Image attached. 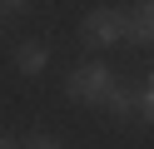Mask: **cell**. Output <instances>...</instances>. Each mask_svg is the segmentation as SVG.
<instances>
[{"mask_svg": "<svg viewBox=\"0 0 154 149\" xmlns=\"http://www.w3.org/2000/svg\"><path fill=\"white\" fill-rule=\"evenodd\" d=\"M114 85H119V75H114L104 60H85V65H75L70 75H65V95H70L75 104H90V109H100Z\"/></svg>", "mask_w": 154, "mask_h": 149, "instance_id": "obj_1", "label": "cell"}, {"mask_svg": "<svg viewBox=\"0 0 154 149\" xmlns=\"http://www.w3.org/2000/svg\"><path fill=\"white\" fill-rule=\"evenodd\" d=\"M80 35H85V45H94V50L119 45V40H124V10H119V5H94V10H85Z\"/></svg>", "mask_w": 154, "mask_h": 149, "instance_id": "obj_2", "label": "cell"}, {"mask_svg": "<svg viewBox=\"0 0 154 149\" xmlns=\"http://www.w3.org/2000/svg\"><path fill=\"white\" fill-rule=\"evenodd\" d=\"M15 70H20V75H45V70H50V45H45V40H20V45H15Z\"/></svg>", "mask_w": 154, "mask_h": 149, "instance_id": "obj_3", "label": "cell"}, {"mask_svg": "<svg viewBox=\"0 0 154 149\" xmlns=\"http://www.w3.org/2000/svg\"><path fill=\"white\" fill-rule=\"evenodd\" d=\"M124 40H134V45H149L154 40V5L149 0H139V5L124 10Z\"/></svg>", "mask_w": 154, "mask_h": 149, "instance_id": "obj_4", "label": "cell"}, {"mask_svg": "<svg viewBox=\"0 0 154 149\" xmlns=\"http://www.w3.org/2000/svg\"><path fill=\"white\" fill-rule=\"evenodd\" d=\"M100 109H109L114 119H134V85H114L109 99H104Z\"/></svg>", "mask_w": 154, "mask_h": 149, "instance_id": "obj_5", "label": "cell"}, {"mask_svg": "<svg viewBox=\"0 0 154 149\" xmlns=\"http://www.w3.org/2000/svg\"><path fill=\"white\" fill-rule=\"evenodd\" d=\"M134 119H139V124L154 119V79H139V85H134Z\"/></svg>", "mask_w": 154, "mask_h": 149, "instance_id": "obj_6", "label": "cell"}, {"mask_svg": "<svg viewBox=\"0 0 154 149\" xmlns=\"http://www.w3.org/2000/svg\"><path fill=\"white\" fill-rule=\"evenodd\" d=\"M20 149H65V144H60L55 134H45V129H40V134H30V139H25Z\"/></svg>", "mask_w": 154, "mask_h": 149, "instance_id": "obj_7", "label": "cell"}, {"mask_svg": "<svg viewBox=\"0 0 154 149\" xmlns=\"http://www.w3.org/2000/svg\"><path fill=\"white\" fill-rule=\"evenodd\" d=\"M0 149H20V139H10V134H0Z\"/></svg>", "mask_w": 154, "mask_h": 149, "instance_id": "obj_8", "label": "cell"}, {"mask_svg": "<svg viewBox=\"0 0 154 149\" xmlns=\"http://www.w3.org/2000/svg\"><path fill=\"white\" fill-rule=\"evenodd\" d=\"M0 10H5V5H0Z\"/></svg>", "mask_w": 154, "mask_h": 149, "instance_id": "obj_9", "label": "cell"}]
</instances>
